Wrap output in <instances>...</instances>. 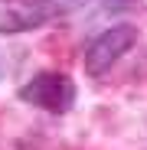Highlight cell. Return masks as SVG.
<instances>
[{"instance_id":"7a4b0ae2","label":"cell","mask_w":147,"mask_h":150,"mask_svg":"<svg viewBox=\"0 0 147 150\" xmlns=\"http://www.w3.org/2000/svg\"><path fill=\"white\" fill-rule=\"evenodd\" d=\"M20 101H26L33 108H43V111H53V114H62L72 108L75 101V85L65 72H53V69H43L36 72L30 82L20 85Z\"/></svg>"},{"instance_id":"3957f363","label":"cell","mask_w":147,"mask_h":150,"mask_svg":"<svg viewBox=\"0 0 147 150\" xmlns=\"http://www.w3.org/2000/svg\"><path fill=\"white\" fill-rule=\"evenodd\" d=\"M56 16H59L56 0H0V36L39 30Z\"/></svg>"},{"instance_id":"277c9868","label":"cell","mask_w":147,"mask_h":150,"mask_svg":"<svg viewBox=\"0 0 147 150\" xmlns=\"http://www.w3.org/2000/svg\"><path fill=\"white\" fill-rule=\"evenodd\" d=\"M108 4H131V0H108Z\"/></svg>"},{"instance_id":"6da1fadb","label":"cell","mask_w":147,"mask_h":150,"mask_svg":"<svg viewBox=\"0 0 147 150\" xmlns=\"http://www.w3.org/2000/svg\"><path fill=\"white\" fill-rule=\"evenodd\" d=\"M137 42V26L134 23H114L102 30L82 52V65L88 75H105L111 65H118Z\"/></svg>"}]
</instances>
